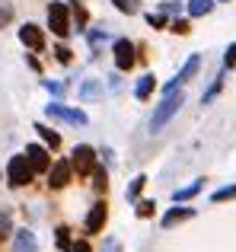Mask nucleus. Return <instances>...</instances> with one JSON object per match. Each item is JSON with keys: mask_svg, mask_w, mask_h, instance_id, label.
Returning <instances> with one entry per match:
<instances>
[{"mask_svg": "<svg viewBox=\"0 0 236 252\" xmlns=\"http://www.w3.org/2000/svg\"><path fill=\"white\" fill-rule=\"evenodd\" d=\"M182 102H185V96H182V93H169V96L163 99V105H156L153 118H150V131H163V125H166L169 118L182 109Z\"/></svg>", "mask_w": 236, "mask_h": 252, "instance_id": "f257e3e1", "label": "nucleus"}, {"mask_svg": "<svg viewBox=\"0 0 236 252\" xmlns=\"http://www.w3.org/2000/svg\"><path fill=\"white\" fill-rule=\"evenodd\" d=\"M32 163H29V157L26 154H19V157H13L10 160V166H6V179H10V185H29L32 182Z\"/></svg>", "mask_w": 236, "mask_h": 252, "instance_id": "f03ea898", "label": "nucleus"}, {"mask_svg": "<svg viewBox=\"0 0 236 252\" xmlns=\"http://www.w3.org/2000/svg\"><path fill=\"white\" fill-rule=\"evenodd\" d=\"M48 26L55 35H67L70 32V16H67V6L64 3H48Z\"/></svg>", "mask_w": 236, "mask_h": 252, "instance_id": "7ed1b4c3", "label": "nucleus"}, {"mask_svg": "<svg viewBox=\"0 0 236 252\" xmlns=\"http://www.w3.org/2000/svg\"><path fill=\"white\" fill-rule=\"evenodd\" d=\"M198 67H201V58H198V55H192V58L185 61V67H182L179 74L173 77V83H166V90H163V93H166V96H169V93H176V90H179L182 83H188V80H192L195 74H198Z\"/></svg>", "mask_w": 236, "mask_h": 252, "instance_id": "20e7f679", "label": "nucleus"}, {"mask_svg": "<svg viewBox=\"0 0 236 252\" xmlns=\"http://www.w3.org/2000/svg\"><path fill=\"white\" fill-rule=\"evenodd\" d=\"M45 112H48L51 118H61V122H70V125H87V115H83L80 109H64L61 102L45 105Z\"/></svg>", "mask_w": 236, "mask_h": 252, "instance_id": "39448f33", "label": "nucleus"}, {"mask_svg": "<svg viewBox=\"0 0 236 252\" xmlns=\"http://www.w3.org/2000/svg\"><path fill=\"white\" fill-rule=\"evenodd\" d=\"M115 67L118 70H131L134 67V45L128 38H118L115 42Z\"/></svg>", "mask_w": 236, "mask_h": 252, "instance_id": "423d86ee", "label": "nucleus"}, {"mask_svg": "<svg viewBox=\"0 0 236 252\" xmlns=\"http://www.w3.org/2000/svg\"><path fill=\"white\" fill-rule=\"evenodd\" d=\"M19 42H23L26 48H32V51L45 48V35H42V29H38V26H32V23H26L23 29H19Z\"/></svg>", "mask_w": 236, "mask_h": 252, "instance_id": "0eeeda50", "label": "nucleus"}, {"mask_svg": "<svg viewBox=\"0 0 236 252\" xmlns=\"http://www.w3.org/2000/svg\"><path fill=\"white\" fill-rule=\"evenodd\" d=\"M67 182H70V163L67 160H58L55 166L48 169V185H51V189H64Z\"/></svg>", "mask_w": 236, "mask_h": 252, "instance_id": "6e6552de", "label": "nucleus"}, {"mask_svg": "<svg viewBox=\"0 0 236 252\" xmlns=\"http://www.w3.org/2000/svg\"><path fill=\"white\" fill-rule=\"evenodd\" d=\"M26 157H29V163H32V169H35V172L51 169L48 150H45V147H38V144H29V147H26Z\"/></svg>", "mask_w": 236, "mask_h": 252, "instance_id": "1a4fd4ad", "label": "nucleus"}, {"mask_svg": "<svg viewBox=\"0 0 236 252\" xmlns=\"http://www.w3.org/2000/svg\"><path fill=\"white\" fill-rule=\"evenodd\" d=\"M74 166H77V172H89L96 166V150L87 147V144H80V147L74 150Z\"/></svg>", "mask_w": 236, "mask_h": 252, "instance_id": "9d476101", "label": "nucleus"}, {"mask_svg": "<svg viewBox=\"0 0 236 252\" xmlns=\"http://www.w3.org/2000/svg\"><path fill=\"white\" fill-rule=\"evenodd\" d=\"M106 217H109V211H106V204H93L89 208V214H87V233H99L102 227H106Z\"/></svg>", "mask_w": 236, "mask_h": 252, "instance_id": "9b49d317", "label": "nucleus"}, {"mask_svg": "<svg viewBox=\"0 0 236 252\" xmlns=\"http://www.w3.org/2000/svg\"><path fill=\"white\" fill-rule=\"evenodd\" d=\"M188 217H195V208H173L163 214V227H176V223L188 220Z\"/></svg>", "mask_w": 236, "mask_h": 252, "instance_id": "f8f14e48", "label": "nucleus"}, {"mask_svg": "<svg viewBox=\"0 0 236 252\" xmlns=\"http://www.w3.org/2000/svg\"><path fill=\"white\" fill-rule=\"evenodd\" d=\"M35 233H29V230H19L16 233V243H13V252H35Z\"/></svg>", "mask_w": 236, "mask_h": 252, "instance_id": "ddd939ff", "label": "nucleus"}, {"mask_svg": "<svg viewBox=\"0 0 236 252\" xmlns=\"http://www.w3.org/2000/svg\"><path fill=\"white\" fill-rule=\"evenodd\" d=\"M153 86H156L153 74H144L141 80H137V86H134V96H137V99H147L150 93H153Z\"/></svg>", "mask_w": 236, "mask_h": 252, "instance_id": "4468645a", "label": "nucleus"}, {"mask_svg": "<svg viewBox=\"0 0 236 252\" xmlns=\"http://www.w3.org/2000/svg\"><path fill=\"white\" fill-rule=\"evenodd\" d=\"M99 96H102V83L99 80H87L80 86V99H87V102L89 99H99Z\"/></svg>", "mask_w": 236, "mask_h": 252, "instance_id": "2eb2a0df", "label": "nucleus"}, {"mask_svg": "<svg viewBox=\"0 0 236 252\" xmlns=\"http://www.w3.org/2000/svg\"><path fill=\"white\" fill-rule=\"evenodd\" d=\"M214 0H188V13L192 16H205V13H211Z\"/></svg>", "mask_w": 236, "mask_h": 252, "instance_id": "dca6fc26", "label": "nucleus"}, {"mask_svg": "<svg viewBox=\"0 0 236 252\" xmlns=\"http://www.w3.org/2000/svg\"><path fill=\"white\" fill-rule=\"evenodd\" d=\"M35 131H38V134H42V137H45V144H48V147H51V150H55V147H58V144H61V137H58V134H55V131H51V128H48V125H35Z\"/></svg>", "mask_w": 236, "mask_h": 252, "instance_id": "f3484780", "label": "nucleus"}, {"mask_svg": "<svg viewBox=\"0 0 236 252\" xmlns=\"http://www.w3.org/2000/svg\"><path fill=\"white\" fill-rule=\"evenodd\" d=\"M198 191H201V179H198V182H192V185H185V189H179V191H176V201H188V198H195Z\"/></svg>", "mask_w": 236, "mask_h": 252, "instance_id": "a211bd4d", "label": "nucleus"}, {"mask_svg": "<svg viewBox=\"0 0 236 252\" xmlns=\"http://www.w3.org/2000/svg\"><path fill=\"white\" fill-rule=\"evenodd\" d=\"M10 233H13V214L10 211H0V240H6Z\"/></svg>", "mask_w": 236, "mask_h": 252, "instance_id": "6ab92c4d", "label": "nucleus"}, {"mask_svg": "<svg viewBox=\"0 0 236 252\" xmlns=\"http://www.w3.org/2000/svg\"><path fill=\"white\" fill-rule=\"evenodd\" d=\"M230 198H236V185H227V189L214 191V195H211V201L217 204V201H230Z\"/></svg>", "mask_w": 236, "mask_h": 252, "instance_id": "aec40b11", "label": "nucleus"}, {"mask_svg": "<svg viewBox=\"0 0 236 252\" xmlns=\"http://www.w3.org/2000/svg\"><path fill=\"white\" fill-rule=\"evenodd\" d=\"M55 240H58V246H61V249H70V230L67 227H58L55 230Z\"/></svg>", "mask_w": 236, "mask_h": 252, "instance_id": "412c9836", "label": "nucleus"}, {"mask_svg": "<svg viewBox=\"0 0 236 252\" xmlns=\"http://www.w3.org/2000/svg\"><path fill=\"white\" fill-rule=\"evenodd\" d=\"M112 3H115L121 13H128V16H131V13H137V10H141V6H137V0H112Z\"/></svg>", "mask_w": 236, "mask_h": 252, "instance_id": "4be33fe9", "label": "nucleus"}, {"mask_svg": "<svg viewBox=\"0 0 236 252\" xmlns=\"http://www.w3.org/2000/svg\"><path fill=\"white\" fill-rule=\"evenodd\" d=\"M144 182H147V179H144V176H137V179H134V182H131V185H128V198H131V201H134V198H137V195H141V189H144Z\"/></svg>", "mask_w": 236, "mask_h": 252, "instance_id": "5701e85b", "label": "nucleus"}, {"mask_svg": "<svg viewBox=\"0 0 236 252\" xmlns=\"http://www.w3.org/2000/svg\"><path fill=\"white\" fill-rule=\"evenodd\" d=\"M10 19H13V6L0 0V26H6V23H10Z\"/></svg>", "mask_w": 236, "mask_h": 252, "instance_id": "b1692460", "label": "nucleus"}, {"mask_svg": "<svg viewBox=\"0 0 236 252\" xmlns=\"http://www.w3.org/2000/svg\"><path fill=\"white\" fill-rule=\"evenodd\" d=\"M220 86H224V77H217V80H214V86H211V90L205 93V102H211V99L217 96V93H220Z\"/></svg>", "mask_w": 236, "mask_h": 252, "instance_id": "393cba45", "label": "nucleus"}, {"mask_svg": "<svg viewBox=\"0 0 236 252\" xmlns=\"http://www.w3.org/2000/svg\"><path fill=\"white\" fill-rule=\"evenodd\" d=\"M153 214V201H141L137 204V217H150Z\"/></svg>", "mask_w": 236, "mask_h": 252, "instance_id": "a878e982", "label": "nucleus"}, {"mask_svg": "<svg viewBox=\"0 0 236 252\" xmlns=\"http://www.w3.org/2000/svg\"><path fill=\"white\" fill-rule=\"evenodd\" d=\"M224 64H227V67H233V64H236V42L230 45V48H227V58H224Z\"/></svg>", "mask_w": 236, "mask_h": 252, "instance_id": "bb28decb", "label": "nucleus"}, {"mask_svg": "<svg viewBox=\"0 0 236 252\" xmlns=\"http://www.w3.org/2000/svg\"><path fill=\"white\" fill-rule=\"evenodd\" d=\"M55 55H58V61H61V64H67V61H70V48H64V45H58Z\"/></svg>", "mask_w": 236, "mask_h": 252, "instance_id": "cd10ccee", "label": "nucleus"}, {"mask_svg": "<svg viewBox=\"0 0 236 252\" xmlns=\"http://www.w3.org/2000/svg\"><path fill=\"white\" fill-rule=\"evenodd\" d=\"M93 185H96L99 191L106 189V169H96V182H93Z\"/></svg>", "mask_w": 236, "mask_h": 252, "instance_id": "c85d7f7f", "label": "nucleus"}, {"mask_svg": "<svg viewBox=\"0 0 236 252\" xmlns=\"http://www.w3.org/2000/svg\"><path fill=\"white\" fill-rule=\"evenodd\" d=\"M70 252H93V249H89V243H74V246H70Z\"/></svg>", "mask_w": 236, "mask_h": 252, "instance_id": "c756f323", "label": "nucleus"}, {"mask_svg": "<svg viewBox=\"0 0 236 252\" xmlns=\"http://www.w3.org/2000/svg\"><path fill=\"white\" fill-rule=\"evenodd\" d=\"M147 23H150V26H166V16H153V13H150Z\"/></svg>", "mask_w": 236, "mask_h": 252, "instance_id": "7c9ffc66", "label": "nucleus"}, {"mask_svg": "<svg viewBox=\"0 0 236 252\" xmlns=\"http://www.w3.org/2000/svg\"><path fill=\"white\" fill-rule=\"evenodd\" d=\"M173 32H188V23H182V19H176V23H173Z\"/></svg>", "mask_w": 236, "mask_h": 252, "instance_id": "2f4dec72", "label": "nucleus"}, {"mask_svg": "<svg viewBox=\"0 0 236 252\" xmlns=\"http://www.w3.org/2000/svg\"><path fill=\"white\" fill-rule=\"evenodd\" d=\"M106 252H118V243H115V240H109V243H106Z\"/></svg>", "mask_w": 236, "mask_h": 252, "instance_id": "473e14b6", "label": "nucleus"}, {"mask_svg": "<svg viewBox=\"0 0 236 252\" xmlns=\"http://www.w3.org/2000/svg\"><path fill=\"white\" fill-rule=\"evenodd\" d=\"M0 179H3V172H0Z\"/></svg>", "mask_w": 236, "mask_h": 252, "instance_id": "72a5a7b5", "label": "nucleus"}]
</instances>
